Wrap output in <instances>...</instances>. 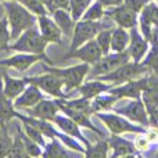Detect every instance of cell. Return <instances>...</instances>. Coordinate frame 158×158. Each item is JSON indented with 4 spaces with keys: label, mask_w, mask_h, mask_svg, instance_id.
<instances>
[{
    "label": "cell",
    "mask_w": 158,
    "mask_h": 158,
    "mask_svg": "<svg viewBox=\"0 0 158 158\" xmlns=\"http://www.w3.org/2000/svg\"><path fill=\"white\" fill-rule=\"evenodd\" d=\"M3 6H4L6 15H7L8 25L11 29V40L18 39L19 35L24 33L27 29L38 25V15H35L19 2L4 0Z\"/></svg>",
    "instance_id": "6da1fadb"
},
{
    "label": "cell",
    "mask_w": 158,
    "mask_h": 158,
    "mask_svg": "<svg viewBox=\"0 0 158 158\" xmlns=\"http://www.w3.org/2000/svg\"><path fill=\"white\" fill-rule=\"evenodd\" d=\"M49 42L43 38L38 25L27 29L19 35L18 39L13 40L8 49L17 53H32V54H46Z\"/></svg>",
    "instance_id": "7a4b0ae2"
},
{
    "label": "cell",
    "mask_w": 158,
    "mask_h": 158,
    "mask_svg": "<svg viewBox=\"0 0 158 158\" xmlns=\"http://www.w3.org/2000/svg\"><path fill=\"white\" fill-rule=\"evenodd\" d=\"M90 67H92L90 64L82 61L78 65H72V67H68V68H56V67L49 68L47 65H43V69L47 72H53V74L58 75V77L63 79L65 92L71 93V90L78 89L85 82L86 77H89Z\"/></svg>",
    "instance_id": "3957f363"
},
{
    "label": "cell",
    "mask_w": 158,
    "mask_h": 158,
    "mask_svg": "<svg viewBox=\"0 0 158 158\" xmlns=\"http://www.w3.org/2000/svg\"><path fill=\"white\" fill-rule=\"evenodd\" d=\"M96 117L108 128V131L112 135H123V133H146L147 129L142 125H135V122L129 121L128 118H125L123 115L117 114V112H108V111H103V112H96Z\"/></svg>",
    "instance_id": "277c9868"
},
{
    "label": "cell",
    "mask_w": 158,
    "mask_h": 158,
    "mask_svg": "<svg viewBox=\"0 0 158 158\" xmlns=\"http://www.w3.org/2000/svg\"><path fill=\"white\" fill-rule=\"evenodd\" d=\"M107 25L101 24L100 21H87V19H79L75 22L74 33L71 36V44H69V52H74L86 42L92 40L97 36L100 31L106 29Z\"/></svg>",
    "instance_id": "5b68a950"
},
{
    "label": "cell",
    "mask_w": 158,
    "mask_h": 158,
    "mask_svg": "<svg viewBox=\"0 0 158 158\" xmlns=\"http://www.w3.org/2000/svg\"><path fill=\"white\" fill-rule=\"evenodd\" d=\"M29 83H33L42 90L46 92L49 96H53L56 98H68L69 93L65 92L64 89L63 79L58 75L53 72L44 71L43 75H36V77H27Z\"/></svg>",
    "instance_id": "8992f818"
},
{
    "label": "cell",
    "mask_w": 158,
    "mask_h": 158,
    "mask_svg": "<svg viewBox=\"0 0 158 158\" xmlns=\"http://www.w3.org/2000/svg\"><path fill=\"white\" fill-rule=\"evenodd\" d=\"M131 60L132 58H131V56H129L128 50H126V52H121V53L111 52L107 56H103L100 61H97L94 65L90 67L89 77L90 78L103 77V75L110 74V72H112L114 69L119 68L123 64L129 63Z\"/></svg>",
    "instance_id": "52a82bcc"
},
{
    "label": "cell",
    "mask_w": 158,
    "mask_h": 158,
    "mask_svg": "<svg viewBox=\"0 0 158 158\" xmlns=\"http://www.w3.org/2000/svg\"><path fill=\"white\" fill-rule=\"evenodd\" d=\"M111 111L123 115L129 121H132L135 123H139V125L144 126V128H148L151 125L148 110L142 98H131V101H128L125 106L119 107V108H114L112 107Z\"/></svg>",
    "instance_id": "ba28073f"
},
{
    "label": "cell",
    "mask_w": 158,
    "mask_h": 158,
    "mask_svg": "<svg viewBox=\"0 0 158 158\" xmlns=\"http://www.w3.org/2000/svg\"><path fill=\"white\" fill-rule=\"evenodd\" d=\"M146 71H147V68H146L142 63L129 61V63L121 65L119 68L114 69V71L110 72V74H106V75H103V77H98V79L110 82V83H114L115 86H117V85H122L128 81H132V79L140 78Z\"/></svg>",
    "instance_id": "9c48e42d"
},
{
    "label": "cell",
    "mask_w": 158,
    "mask_h": 158,
    "mask_svg": "<svg viewBox=\"0 0 158 158\" xmlns=\"http://www.w3.org/2000/svg\"><path fill=\"white\" fill-rule=\"evenodd\" d=\"M38 61H43L46 64H52V60L46 54H32V53H17L8 58L0 60V67L14 68L19 72H25Z\"/></svg>",
    "instance_id": "30bf717a"
},
{
    "label": "cell",
    "mask_w": 158,
    "mask_h": 158,
    "mask_svg": "<svg viewBox=\"0 0 158 158\" xmlns=\"http://www.w3.org/2000/svg\"><path fill=\"white\" fill-rule=\"evenodd\" d=\"M148 78H137V79H132V81H128L122 85H117L114 86L110 93H112L114 96H117L118 100L121 98H142L143 90L147 86Z\"/></svg>",
    "instance_id": "8fae6325"
},
{
    "label": "cell",
    "mask_w": 158,
    "mask_h": 158,
    "mask_svg": "<svg viewBox=\"0 0 158 158\" xmlns=\"http://www.w3.org/2000/svg\"><path fill=\"white\" fill-rule=\"evenodd\" d=\"M131 32V42L128 46V53L131 56L132 61L135 63H142L143 58L148 53V47H150V40L140 32L137 27H133L129 29Z\"/></svg>",
    "instance_id": "7c38bea8"
},
{
    "label": "cell",
    "mask_w": 158,
    "mask_h": 158,
    "mask_svg": "<svg viewBox=\"0 0 158 158\" xmlns=\"http://www.w3.org/2000/svg\"><path fill=\"white\" fill-rule=\"evenodd\" d=\"M103 52H101L100 46L97 44L96 39H92V40L86 42L85 44H82L81 47H78L74 52H68L64 58H79L83 63H87L90 65H94L97 61L101 60L103 57Z\"/></svg>",
    "instance_id": "4fadbf2b"
},
{
    "label": "cell",
    "mask_w": 158,
    "mask_h": 158,
    "mask_svg": "<svg viewBox=\"0 0 158 158\" xmlns=\"http://www.w3.org/2000/svg\"><path fill=\"white\" fill-rule=\"evenodd\" d=\"M107 14L114 19V22L118 27L126 28V29H132L139 24V14L123 3L121 6H117V7L107 8Z\"/></svg>",
    "instance_id": "5bb4252c"
},
{
    "label": "cell",
    "mask_w": 158,
    "mask_h": 158,
    "mask_svg": "<svg viewBox=\"0 0 158 158\" xmlns=\"http://www.w3.org/2000/svg\"><path fill=\"white\" fill-rule=\"evenodd\" d=\"M28 115L31 117H35V118H40V119H46V121H52L56 118V115L60 114L61 108L58 106L57 100H40L36 106L31 107V108L25 110Z\"/></svg>",
    "instance_id": "9a60e30c"
},
{
    "label": "cell",
    "mask_w": 158,
    "mask_h": 158,
    "mask_svg": "<svg viewBox=\"0 0 158 158\" xmlns=\"http://www.w3.org/2000/svg\"><path fill=\"white\" fill-rule=\"evenodd\" d=\"M38 28L43 38L46 39L49 43H56L60 44L63 40V31L57 25V22L53 19L50 15H42L38 17Z\"/></svg>",
    "instance_id": "2e32d148"
},
{
    "label": "cell",
    "mask_w": 158,
    "mask_h": 158,
    "mask_svg": "<svg viewBox=\"0 0 158 158\" xmlns=\"http://www.w3.org/2000/svg\"><path fill=\"white\" fill-rule=\"evenodd\" d=\"M53 123H54V125L57 126L61 132H64V133H67V135H69V136L78 139L79 142H81L82 144H85L86 147H89V146H90L89 140H87L86 137L82 135L79 123H77L74 119H72V118H69L68 115H65L64 112H63V114H57V115H56V118L53 119Z\"/></svg>",
    "instance_id": "e0dca14e"
},
{
    "label": "cell",
    "mask_w": 158,
    "mask_h": 158,
    "mask_svg": "<svg viewBox=\"0 0 158 158\" xmlns=\"http://www.w3.org/2000/svg\"><path fill=\"white\" fill-rule=\"evenodd\" d=\"M57 103H58V106H60V108H61V112H64V114L68 115L69 118H72L75 122L79 123V126H83V128H86V129H90L92 132L97 133L100 137L106 136L104 132H101L100 129H98L97 126L93 125V122L90 121V115L92 114L85 112V111H79V110H75V108H71V107H68V106H65V104L61 103L60 98H57Z\"/></svg>",
    "instance_id": "ac0fdd59"
},
{
    "label": "cell",
    "mask_w": 158,
    "mask_h": 158,
    "mask_svg": "<svg viewBox=\"0 0 158 158\" xmlns=\"http://www.w3.org/2000/svg\"><path fill=\"white\" fill-rule=\"evenodd\" d=\"M43 98H44V96L42 93V90L36 85L29 83L27 86V89L14 100V106H15L17 110H27V108L36 106Z\"/></svg>",
    "instance_id": "d6986e66"
},
{
    "label": "cell",
    "mask_w": 158,
    "mask_h": 158,
    "mask_svg": "<svg viewBox=\"0 0 158 158\" xmlns=\"http://www.w3.org/2000/svg\"><path fill=\"white\" fill-rule=\"evenodd\" d=\"M108 144L110 148L112 150L111 157H129V156H137V148L135 146V142L121 137L119 135H112L108 137Z\"/></svg>",
    "instance_id": "ffe728a7"
},
{
    "label": "cell",
    "mask_w": 158,
    "mask_h": 158,
    "mask_svg": "<svg viewBox=\"0 0 158 158\" xmlns=\"http://www.w3.org/2000/svg\"><path fill=\"white\" fill-rule=\"evenodd\" d=\"M114 86H115L114 83H110V82L101 81V79L97 78V79H93V81H89V82H83V83L78 87V92L82 97L93 100L94 97L100 96L101 93L110 92Z\"/></svg>",
    "instance_id": "44dd1931"
},
{
    "label": "cell",
    "mask_w": 158,
    "mask_h": 158,
    "mask_svg": "<svg viewBox=\"0 0 158 158\" xmlns=\"http://www.w3.org/2000/svg\"><path fill=\"white\" fill-rule=\"evenodd\" d=\"M17 111L14 100L7 97L3 90V81L0 78V128H6L13 119H17Z\"/></svg>",
    "instance_id": "7402d4cb"
},
{
    "label": "cell",
    "mask_w": 158,
    "mask_h": 158,
    "mask_svg": "<svg viewBox=\"0 0 158 158\" xmlns=\"http://www.w3.org/2000/svg\"><path fill=\"white\" fill-rule=\"evenodd\" d=\"M28 85V78H13L8 74H3V90L11 100H15L27 89Z\"/></svg>",
    "instance_id": "603a6c76"
},
{
    "label": "cell",
    "mask_w": 158,
    "mask_h": 158,
    "mask_svg": "<svg viewBox=\"0 0 158 158\" xmlns=\"http://www.w3.org/2000/svg\"><path fill=\"white\" fill-rule=\"evenodd\" d=\"M53 19L57 22V25L61 28L63 33L65 36H72L75 28V19L72 18L71 11L64 10V8H56L54 13L52 14Z\"/></svg>",
    "instance_id": "cb8c5ba5"
},
{
    "label": "cell",
    "mask_w": 158,
    "mask_h": 158,
    "mask_svg": "<svg viewBox=\"0 0 158 158\" xmlns=\"http://www.w3.org/2000/svg\"><path fill=\"white\" fill-rule=\"evenodd\" d=\"M131 42V32L129 29L122 27L112 28V39H111V52L121 53L126 52Z\"/></svg>",
    "instance_id": "d4e9b609"
},
{
    "label": "cell",
    "mask_w": 158,
    "mask_h": 158,
    "mask_svg": "<svg viewBox=\"0 0 158 158\" xmlns=\"http://www.w3.org/2000/svg\"><path fill=\"white\" fill-rule=\"evenodd\" d=\"M117 101H118V97L114 96L112 93H110V92L101 93L100 96H97V97H94L92 100L93 114H96V112H103V111H111Z\"/></svg>",
    "instance_id": "484cf974"
},
{
    "label": "cell",
    "mask_w": 158,
    "mask_h": 158,
    "mask_svg": "<svg viewBox=\"0 0 158 158\" xmlns=\"http://www.w3.org/2000/svg\"><path fill=\"white\" fill-rule=\"evenodd\" d=\"M42 157L52 158V157H71V153L65 150V144L60 139H52L46 143Z\"/></svg>",
    "instance_id": "4316f807"
},
{
    "label": "cell",
    "mask_w": 158,
    "mask_h": 158,
    "mask_svg": "<svg viewBox=\"0 0 158 158\" xmlns=\"http://www.w3.org/2000/svg\"><path fill=\"white\" fill-rule=\"evenodd\" d=\"M108 139H104L97 142L96 144H90L89 147H86V153L85 157H90V158H106L108 156Z\"/></svg>",
    "instance_id": "83f0119b"
},
{
    "label": "cell",
    "mask_w": 158,
    "mask_h": 158,
    "mask_svg": "<svg viewBox=\"0 0 158 158\" xmlns=\"http://www.w3.org/2000/svg\"><path fill=\"white\" fill-rule=\"evenodd\" d=\"M106 14V7L103 6V3L94 0L90 3V6L87 7V10L85 11L82 19H87V21H100Z\"/></svg>",
    "instance_id": "f1b7e54d"
},
{
    "label": "cell",
    "mask_w": 158,
    "mask_h": 158,
    "mask_svg": "<svg viewBox=\"0 0 158 158\" xmlns=\"http://www.w3.org/2000/svg\"><path fill=\"white\" fill-rule=\"evenodd\" d=\"M8 157H28L24 142H22L21 133H19L18 123L15 125V135H14V139H13V142H11V148H10V151H8Z\"/></svg>",
    "instance_id": "f546056e"
},
{
    "label": "cell",
    "mask_w": 158,
    "mask_h": 158,
    "mask_svg": "<svg viewBox=\"0 0 158 158\" xmlns=\"http://www.w3.org/2000/svg\"><path fill=\"white\" fill-rule=\"evenodd\" d=\"M19 133H21L22 142H24L28 157H42V154H43V147H42L39 143H36L35 140L31 139V137L24 132V129H19Z\"/></svg>",
    "instance_id": "4dcf8cb0"
},
{
    "label": "cell",
    "mask_w": 158,
    "mask_h": 158,
    "mask_svg": "<svg viewBox=\"0 0 158 158\" xmlns=\"http://www.w3.org/2000/svg\"><path fill=\"white\" fill-rule=\"evenodd\" d=\"M96 42L100 46L101 52H103L104 56H107L108 53H111V39H112V29L110 28H106V29L100 31L96 36Z\"/></svg>",
    "instance_id": "1f68e13d"
},
{
    "label": "cell",
    "mask_w": 158,
    "mask_h": 158,
    "mask_svg": "<svg viewBox=\"0 0 158 158\" xmlns=\"http://www.w3.org/2000/svg\"><path fill=\"white\" fill-rule=\"evenodd\" d=\"M10 40H11V29L8 25L7 15L0 19V50H10Z\"/></svg>",
    "instance_id": "d6a6232c"
},
{
    "label": "cell",
    "mask_w": 158,
    "mask_h": 158,
    "mask_svg": "<svg viewBox=\"0 0 158 158\" xmlns=\"http://www.w3.org/2000/svg\"><path fill=\"white\" fill-rule=\"evenodd\" d=\"M17 2H19L22 6H25L28 10L32 11V13L38 17L49 15L50 14V11L47 10L46 4H44L42 0H17Z\"/></svg>",
    "instance_id": "836d02e7"
},
{
    "label": "cell",
    "mask_w": 158,
    "mask_h": 158,
    "mask_svg": "<svg viewBox=\"0 0 158 158\" xmlns=\"http://www.w3.org/2000/svg\"><path fill=\"white\" fill-rule=\"evenodd\" d=\"M90 0H71V6H69V11H71L72 18L75 19V22L82 19L85 11L87 10V7L90 6Z\"/></svg>",
    "instance_id": "e575fe53"
},
{
    "label": "cell",
    "mask_w": 158,
    "mask_h": 158,
    "mask_svg": "<svg viewBox=\"0 0 158 158\" xmlns=\"http://www.w3.org/2000/svg\"><path fill=\"white\" fill-rule=\"evenodd\" d=\"M22 129H24V132L31 137V139L35 140L36 143H39L44 150L46 142H44V135L42 133L40 129L36 128V126H33V125H31V123H28V122H22Z\"/></svg>",
    "instance_id": "d590c367"
},
{
    "label": "cell",
    "mask_w": 158,
    "mask_h": 158,
    "mask_svg": "<svg viewBox=\"0 0 158 158\" xmlns=\"http://www.w3.org/2000/svg\"><path fill=\"white\" fill-rule=\"evenodd\" d=\"M11 148V140L7 137V132L3 131L0 135V157H8V151Z\"/></svg>",
    "instance_id": "8d00e7d4"
},
{
    "label": "cell",
    "mask_w": 158,
    "mask_h": 158,
    "mask_svg": "<svg viewBox=\"0 0 158 158\" xmlns=\"http://www.w3.org/2000/svg\"><path fill=\"white\" fill-rule=\"evenodd\" d=\"M150 2L151 0H123V4H126L129 8H132L133 11H136L139 14Z\"/></svg>",
    "instance_id": "74e56055"
},
{
    "label": "cell",
    "mask_w": 158,
    "mask_h": 158,
    "mask_svg": "<svg viewBox=\"0 0 158 158\" xmlns=\"http://www.w3.org/2000/svg\"><path fill=\"white\" fill-rule=\"evenodd\" d=\"M150 144H151V142H150V139L147 137L146 133H140V136H137L136 139H135V146H136V148L139 151L147 150Z\"/></svg>",
    "instance_id": "f35d334b"
},
{
    "label": "cell",
    "mask_w": 158,
    "mask_h": 158,
    "mask_svg": "<svg viewBox=\"0 0 158 158\" xmlns=\"http://www.w3.org/2000/svg\"><path fill=\"white\" fill-rule=\"evenodd\" d=\"M98 2L103 3V6L106 8H111V7H117L121 6L123 3V0H98Z\"/></svg>",
    "instance_id": "ab89813d"
},
{
    "label": "cell",
    "mask_w": 158,
    "mask_h": 158,
    "mask_svg": "<svg viewBox=\"0 0 158 158\" xmlns=\"http://www.w3.org/2000/svg\"><path fill=\"white\" fill-rule=\"evenodd\" d=\"M148 114H150L151 125H153L154 128H158V107H156V108L151 110V111H148Z\"/></svg>",
    "instance_id": "60d3db41"
},
{
    "label": "cell",
    "mask_w": 158,
    "mask_h": 158,
    "mask_svg": "<svg viewBox=\"0 0 158 158\" xmlns=\"http://www.w3.org/2000/svg\"><path fill=\"white\" fill-rule=\"evenodd\" d=\"M146 135H147V137L150 139L151 143L158 142V129H156V128L147 129V131H146Z\"/></svg>",
    "instance_id": "b9f144b4"
},
{
    "label": "cell",
    "mask_w": 158,
    "mask_h": 158,
    "mask_svg": "<svg viewBox=\"0 0 158 158\" xmlns=\"http://www.w3.org/2000/svg\"><path fill=\"white\" fill-rule=\"evenodd\" d=\"M56 8H64V10H69L71 6V0H54Z\"/></svg>",
    "instance_id": "7bdbcfd3"
},
{
    "label": "cell",
    "mask_w": 158,
    "mask_h": 158,
    "mask_svg": "<svg viewBox=\"0 0 158 158\" xmlns=\"http://www.w3.org/2000/svg\"><path fill=\"white\" fill-rule=\"evenodd\" d=\"M42 2L46 4V7H47V10L50 11V14H53L54 13V10H56V6H54V0H42Z\"/></svg>",
    "instance_id": "ee69618b"
},
{
    "label": "cell",
    "mask_w": 158,
    "mask_h": 158,
    "mask_svg": "<svg viewBox=\"0 0 158 158\" xmlns=\"http://www.w3.org/2000/svg\"><path fill=\"white\" fill-rule=\"evenodd\" d=\"M154 2H156V3H157V4H158V0H154Z\"/></svg>",
    "instance_id": "f6af8a7d"
},
{
    "label": "cell",
    "mask_w": 158,
    "mask_h": 158,
    "mask_svg": "<svg viewBox=\"0 0 158 158\" xmlns=\"http://www.w3.org/2000/svg\"><path fill=\"white\" fill-rule=\"evenodd\" d=\"M2 2H4V0H0V3H2Z\"/></svg>",
    "instance_id": "bcb514c9"
},
{
    "label": "cell",
    "mask_w": 158,
    "mask_h": 158,
    "mask_svg": "<svg viewBox=\"0 0 158 158\" xmlns=\"http://www.w3.org/2000/svg\"><path fill=\"white\" fill-rule=\"evenodd\" d=\"M90 2H94V0H90Z\"/></svg>",
    "instance_id": "7dc6e473"
},
{
    "label": "cell",
    "mask_w": 158,
    "mask_h": 158,
    "mask_svg": "<svg viewBox=\"0 0 158 158\" xmlns=\"http://www.w3.org/2000/svg\"><path fill=\"white\" fill-rule=\"evenodd\" d=\"M157 157H158V153H157Z\"/></svg>",
    "instance_id": "c3c4849f"
}]
</instances>
